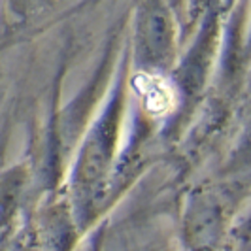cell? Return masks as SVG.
Instances as JSON below:
<instances>
[{"label":"cell","mask_w":251,"mask_h":251,"mask_svg":"<svg viewBox=\"0 0 251 251\" xmlns=\"http://www.w3.org/2000/svg\"><path fill=\"white\" fill-rule=\"evenodd\" d=\"M136 89L142 95L144 104L150 112L164 113L172 108L174 93L163 77L151 74H140L136 77Z\"/></svg>","instance_id":"obj_1"}]
</instances>
